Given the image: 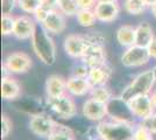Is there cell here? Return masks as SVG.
Masks as SVG:
<instances>
[{
    "label": "cell",
    "instance_id": "26",
    "mask_svg": "<svg viewBox=\"0 0 156 140\" xmlns=\"http://www.w3.org/2000/svg\"><path fill=\"white\" fill-rule=\"evenodd\" d=\"M19 7L28 14H34L42 6L41 0H18Z\"/></svg>",
    "mask_w": 156,
    "mask_h": 140
},
{
    "label": "cell",
    "instance_id": "20",
    "mask_svg": "<svg viewBox=\"0 0 156 140\" xmlns=\"http://www.w3.org/2000/svg\"><path fill=\"white\" fill-rule=\"evenodd\" d=\"M117 41L124 47H130L135 45V28L125 25L117 31Z\"/></svg>",
    "mask_w": 156,
    "mask_h": 140
},
{
    "label": "cell",
    "instance_id": "33",
    "mask_svg": "<svg viewBox=\"0 0 156 140\" xmlns=\"http://www.w3.org/2000/svg\"><path fill=\"white\" fill-rule=\"evenodd\" d=\"M89 73H90V67H87L85 63H82L73 69V76L82 77V78H87Z\"/></svg>",
    "mask_w": 156,
    "mask_h": 140
},
{
    "label": "cell",
    "instance_id": "27",
    "mask_svg": "<svg viewBox=\"0 0 156 140\" xmlns=\"http://www.w3.org/2000/svg\"><path fill=\"white\" fill-rule=\"evenodd\" d=\"M15 27V18L11 14H2L1 16V33L2 35L13 34Z\"/></svg>",
    "mask_w": 156,
    "mask_h": 140
},
{
    "label": "cell",
    "instance_id": "25",
    "mask_svg": "<svg viewBox=\"0 0 156 140\" xmlns=\"http://www.w3.org/2000/svg\"><path fill=\"white\" fill-rule=\"evenodd\" d=\"M48 138L49 140H75L71 130L59 124Z\"/></svg>",
    "mask_w": 156,
    "mask_h": 140
},
{
    "label": "cell",
    "instance_id": "28",
    "mask_svg": "<svg viewBox=\"0 0 156 140\" xmlns=\"http://www.w3.org/2000/svg\"><path fill=\"white\" fill-rule=\"evenodd\" d=\"M84 38L89 46H104L105 40H106L104 35L98 33V32H91V33L85 34Z\"/></svg>",
    "mask_w": 156,
    "mask_h": 140
},
{
    "label": "cell",
    "instance_id": "34",
    "mask_svg": "<svg viewBox=\"0 0 156 140\" xmlns=\"http://www.w3.org/2000/svg\"><path fill=\"white\" fill-rule=\"evenodd\" d=\"M15 5H18V0H1L2 14H11Z\"/></svg>",
    "mask_w": 156,
    "mask_h": 140
},
{
    "label": "cell",
    "instance_id": "13",
    "mask_svg": "<svg viewBox=\"0 0 156 140\" xmlns=\"http://www.w3.org/2000/svg\"><path fill=\"white\" fill-rule=\"evenodd\" d=\"M97 20L101 22H112L118 18L119 14V5L118 1L112 2H97L96 7L93 8Z\"/></svg>",
    "mask_w": 156,
    "mask_h": 140
},
{
    "label": "cell",
    "instance_id": "39",
    "mask_svg": "<svg viewBox=\"0 0 156 140\" xmlns=\"http://www.w3.org/2000/svg\"><path fill=\"white\" fill-rule=\"evenodd\" d=\"M142 1L147 5V6H150V7L153 6L154 4H156V0H142Z\"/></svg>",
    "mask_w": 156,
    "mask_h": 140
},
{
    "label": "cell",
    "instance_id": "38",
    "mask_svg": "<svg viewBox=\"0 0 156 140\" xmlns=\"http://www.w3.org/2000/svg\"><path fill=\"white\" fill-rule=\"evenodd\" d=\"M89 140H103V139H101V137L99 135V133H98L97 130H96V133L89 135Z\"/></svg>",
    "mask_w": 156,
    "mask_h": 140
},
{
    "label": "cell",
    "instance_id": "30",
    "mask_svg": "<svg viewBox=\"0 0 156 140\" xmlns=\"http://www.w3.org/2000/svg\"><path fill=\"white\" fill-rule=\"evenodd\" d=\"M11 131H12V123L6 114H2V117H1V137L6 138Z\"/></svg>",
    "mask_w": 156,
    "mask_h": 140
},
{
    "label": "cell",
    "instance_id": "32",
    "mask_svg": "<svg viewBox=\"0 0 156 140\" xmlns=\"http://www.w3.org/2000/svg\"><path fill=\"white\" fill-rule=\"evenodd\" d=\"M50 8H48V7H46V6H41L34 13V16H35V20L37 21L39 23H43L44 22V20L47 19V16L49 15V13H50Z\"/></svg>",
    "mask_w": 156,
    "mask_h": 140
},
{
    "label": "cell",
    "instance_id": "37",
    "mask_svg": "<svg viewBox=\"0 0 156 140\" xmlns=\"http://www.w3.org/2000/svg\"><path fill=\"white\" fill-rule=\"evenodd\" d=\"M148 52H149V55L151 59H156V38L151 41V43L148 46Z\"/></svg>",
    "mask_w": 156,
    "mask_h": 140
},
{
    "label": "cell",
    "instance_id": "18",
    "mask_svg": "<svg viewBox=\"0 0 156 140\" xmlns=\"http://www.w3.org/2000/svg\"><path fill=\"white\" fill-rule=\"evenodd\" d=\"M155 39L153 28L148 22H141L135 28V45L140 47L148 48L151 41Z\"/></svg>",
    "mask_w": 156,
    "mask_h": 140
},
{
    "label": "cell",
    "instance_id": "14",
    "mask_svg": "<svg viewBox=\"0 0 156 140\" xmlns=\"http://www.w3.org/2000/svg\"><path fill=\"white\" fill-rule=\"evenodd\" d=\"M41 25L44 27L49 33H52V34L63 33L65 27H66L63 13H62L61 11H57L56 8L50 11V13L47 16V19L44 20V22L41 23Z\"/></svg>",
    "mask_w": 156,
    "mask_h": 140
},
{
    "label": "cell",
    "instance_id": "43",
    "mask_svg": "<svg viewBox=\"0 0 156 140\" xmlns=\"http://www.w3.org/2000/svg\"><path fill=\"white\" fill-rule=\"evenodd\" d=\"M153 73H154V76H155V82H156V66L153 68Z\"/></svg>",
    "mask_w": 156,
    "mask_h": 140
},
{
    "label": "cell",
    "instance_id": "16",
    "mask_svg": "<svg viewBox=\"0 0 156 140\" xmlns=\"http://www.w3.org/2000/svg\"><path fill=\"white\" fill-rule=\"evenodd\" d=\"M92 85L87 78H82L77 76H72L66 81V91L73 96H84L90 92Z\"/></svg>",
    "mask_w": 156,
    "mask_h": 140
},
{
    "label": "cell",
    "instance_id": "35",
    "mask_svg": "<svg viewBox=\"0 0 156 140\" xmlns=\"http://www.w3.org/2000/svg\"><path fill=\"white\" fill-rule=\"evenodd\" d=\"M79 9H93L97 5V0H77Z\"/></svg>",
    "mask_w": 156,
    "mask_h": 140
},
{
    "label": "cell",
    "instance_id": "5",
    "mask_svg": "<svg viewBox=\"0 0 156 140\" xmlns=\"http://www.w3.org/2000/svg\"><path fill=\"white\" fill-rule=\"evenodd\" d=\"M151 59L148 52V48L140 46H130L128 49L121 56V63L127 68H135L142 67L147 64Z\"/></svg>",
    "mask_w": 156,
    "mask_h": 140
},
{
    "label": "cell",
    "instance_id": "17",
    "mask_svg": "<svg viewBox=\"0 0 156 140\" xmlns=\"http://www.w3.org/2000/svg\"><path fill=\"white\" fill-rule=\"evenodd\" d=\"M46 90L48 97H57V96L65 95L66 81L58 75H51L47 80Z\"/></svg>",
    "mask_w": 156,
    "mask_h": 140
},
{
    "label": "cell",
    "instance_id": "10",
    "mask_svg": "<svg viewBox=\"0 0 156 140\" xmlns=\"http://www.w3.org/2000/svg\"><path fill=\"white\" fill-rule=\"evenodd\" d=\"M87 47L89 45L85 40L84 35L71 34V35H68L64 41L65 52L69 56H71L73 59L82 57Z\"/></svg>",
    "mask_w": 156,
    "mask_h": 140
},
{
    "label": "cell",
    "instance_id": "12",
    "mask_svg": "<svg viewBox=\"0 0 156 140\" xmlns=\"http://www.w3.org/2000/svg\"><path fill=\"white\" fill-rule=\"evenodd\" d=\"M80 59L83 63L90 68L104 66L106 64V52L104 46H89Z\"/></svg>",
    "mask_w": 156,
    "mask_h": 140
},
{
    "label": "cell",
    "instance_id": "11",
    "mask_svg": "<svg viewBox=\"0 0 156 140\" xmlns=\"http://www.w3.org/2000/svg\"><path fill=\"white\" fill-rule=\"evenodd\" d=\"M35 28H36V25L34 23V20L30 16L28 15L16 16L13 35L19 40H28V39H32Z\"/></svg>",
    "mask_w": 156,
    "mask_h": 140
},
{
    "label": "cell",
    "instance_id": "1",
    "mask_svg": "<svg viewBox=\"0 0 156 140\" xmlns=\"http://www.w3.org/2000/svg\"><path fill=\"white\" fill-rule=\"evenodd\" d=\"M48 33L43 26L36 27L32 36V46L40 61L47 66H51L56 61V47Z\"/></svg>",
    "mask_w": 156,
    "mask_h": 140
},
{
    "label": "cell",
    "instance_id": "36",
    "mask_svg": "<svg viewBox=\"0 0 156 140\" xmlns=\"http://www.w3.org/2000/svg\"><path fill=\"white\" fill-rule=\"evenodd\" d=\"M41 1H42V6H46L50 9H55L58 4V0H41Z\"/></svg>",
    "mask_w": 156,
    "mask_h": 140
},
{
    "label": "cell",
    "instance_id": "8",
    "mask_svg": "<svg viewBox=\"0 0 156 140\" xmlns=\"http://www.w3.org/2000/svg\"><path fill=\"white\" fill-rule=\"evenodd\" d=\"M4 64L8 68L11 73L23 74L27 73L32 67V59L27 54L16 52L9 54Z\"/></svg>",
    "mask_w": 156,
    "mask_h": 140
},
{
    "label": "cell",
    "instance_id": "22",
    "mask_svg": "<svg viewBox=\"0 0 156 140\" xmlns=\"http://www.w3.org/2000/svg\"><path fill=\"white\" fill-rule=\"evenodd\" d=\"M58 9L68 16H72V15H77L78 11V5H77V0H58V4H57Z\"/></svg>",
    "mask_w": 156,
    "mask_h": 140
},
{
    "label": "cell",
    "instance_id": "31",
    "mask_svg": "<svg viewBox=\"0 0 156 140\" xmlns=\"http://www.w3.org/2000/svg\"><path fill=\"white\" fill-rule=\"evenodd\" d=\"M133 140H153V134L149 131H147L144 127L139 126L135 130L134 139Z\"/></svg>",
    "mask_w": 156,
    "mask_h": 140
},
{
    "label": "cell",
    "instance_id": "40",
    "mask_svg": "<svg viewBox=\"0 0 156 140\" xmlns=\"http://www.w3.org/2000/svg\"><path fill=\"white\" fill-rule=\"evenodd\" d=\"M150 98H151V102H153V105H154V107H156V91H154V92L151 93Z\"/></svg>",
    "mask_w": 156,
    "mask_h": 140
},
{
    "label": "cell",
    "instance_id": "41",
    "mask_svg": "<svg viewBox=\"0 0 156 140\" xmlns=\"http://www.w3.org/2000/svg\"><path fill=\"white\" fill-rule=\"evenodd\" d=\"M150 8H151V13L154 14V16H156V4H154Z\"/></svg>",
    "mask_w": 156,
    "mask_h": 140
},
{
    "label": "cell",
    "instance_id": "4",
    "mask_svg": "<svg viewBox=\"0 0 156 140\" xmlns=\"http://www.w3.org/2000/svg\"><path fill=\"white\" fill-rule=\"evenodd\" d=\"M48 105L61 118L70 119L77 113V107L75 102L66 95L57 97H48Z\"/></svg>",
    "mask_w": 156,
    "mask_h": 140
},
{
    "label": "cell",
    "instance_id": "2",
    "mask_svg": "<svg viewBox=\"0 0 156 140\" xmlns=\"http://www.w3.org/2000/svg\"><path fill=\"white\" fill-rule=\"evenodd\" d=\"M96 130L103 140H133L135 134L130 123L117 118L112 121H100Z\"/></svg>",
    "mask_w": 156,
    "mask_h": 140
},
{
    "label": "cell",
    "instance_id": "24",
    "mask_svg": "<svg viewBox=\"0 0 156 140\" xmlns=\"http://www.w3.org/2000/svg\"><path fill=\"white\" fill-rule=\"evenodd\" d=\"M124 6L127 13L132 14V15H139L146 11L147 5L142 0H125Z\"/></svg>",
    "mask_w": 156,
    "mask_h": 140
},
{
    "label": "cell",
    "instance_id": "29",
    "mask_svg": "<svg viewBox=\"0 0 156 140\" xmlns=\"http://www.w3.org/2000/svg\"><path fill=\"white\" fill-rule=\"evenodd\" d=\"M140 126L144 127L151 134H156V112H153L149 117L142 119V123L140 124Z\"/></svg>",
    "mask_w": 156,
    "mask_h": 140
},
{
    "label": "cell",
    "instance_id": "21",
    "mask_svg": "<svg viewBox=\"0 0 156 140\" xmlns=\"http://www.w3.org/2000/svg\"><path fill=\"white\" fill-rule=\"evenodd\" d=\"M77 20L80 26L92 27L96 23L97 18H96L94 11L92 9H79L77 13Z\"/></svg>",
    "mask_w": 156,
    "mask_h": 140
},
{
    "label": "cell",
    "instance_id": "9",
    "mask_svg": "<svg viewBox=\"0 0 156 140\" xmlns=\"http://www.w3.org/2000/svg\"><path fill=\"white\" fill-rule=\"evenodd\" d=\"M83 114L87 119L99 121L108 114V105L106 103H101L93 98H90L83 105Z\"/></svg>",
    "mask_w": 156,
    "mask_h": 140
},
{
    "label": "cell",
    "instance_id": "42",
    "mask_svg": "<svg viewBox=\"0 0 156 140\" xmlns=\"http://www.w3.org/2000/svg\"><path fill=\"white\" fill-rule=\"evenodd\" d=\"M112 1H118V0H97V2H112Z\"/></svg>",
    "mask_w": 156,
    "mask_h": 140
},
{
    "label": "cell",
    "instance_id": "7",
    "mask_svg": "<svg viewBox=\"0 0 156 140\" xmlns=\"http://www.w3.org/2000/svg\"><path fill=\"white\" fill-rule=\"evenodd\" d=\"M126 103L129 107L132 114L136 118H140V119H144V118L149 117L150 114L153 113V110H154L151 98L148 95L136 96V97L132 98Z\"/></svg>",
    "mask_w": 156,
    "mask_h": 140
},
{
    "label": "cell",
    "instance_id": "15",
    "mask_svg": "<svg viewBox=\"0 0 156 140\" xmlns=\"http://www.w3.org/2000/svg\"><path fill=\"white\" fill-rule=\"evenodd\" d=\"M111 75H112V69L108 66L104 64V66H99V67L90 68L87 80L92 88L100 87V85H105L107 83V81L111 78Z\"/></svg>",
    "mask_w": 156,
    "mask_h": 140
},
{
    "label": "cell",
    "instance_id": "3",
    "mask_svg": "<svg viewBox=\"0 0 156 140\" xmlns=\"http://www.w3.org/2000/svg\"><path fill=\"white\" fill-rule=\"evenodd\" d=\"M154 83H155V76L153 73V69L146 70L143 73L139 74L130 82L129 85L122 91L120 98L124 102H128L132 98L140 96V95H149L154 87Z\"/></svg>",
    "mask_w": 156,
    "mask_h": 140
},
{
    "label": "cell",
    "instance_id": "6",
    "mask_svg": "<svg viewBox=\"0 0 156 140\" xmlns=\"http://www.w3.org/2000/svg\"><path fill=\"white\" fill-rule=\"evenodd\" d=\"M57 123L46 114H33L29 120V128L34 134L39 137H49L57 127Z\"/></svg>",
    "mask_w": 156,
    "mask_h": 140
},
{
    "label": "cell",
    "instance_id": "23",
    "mask_svg": "<svg viewBox=\"0 0 156 140\" xmlns=\"http://www.w3.org/2000/svg\"><path fill=\"white\" fill-rule=\"evenodd\" d=\"M90 93H91V98L98 100V102H101V103H106V104H108L111 98H112L111 91L107 88H105L104 85L93 87Z\"/></svg>",
    "mask_w": 156,
    "mask_h": 140
},
{
    "label": "cell",
    "instance_id": "19",
    "mask_svg": "<svg viewBox=\"0 0 156 140\" xmlns=\"http://www.w3.org/2000/svg\"><path fill=\"white\" fill-rule=\"evenodd\" d=\"M21 95V87L16 81L12 77H4L1 82V96L6 100L18 98Z\"/></svg>",
    "mask_w": 156,
    "mask_h": 140
}]
</instances>
